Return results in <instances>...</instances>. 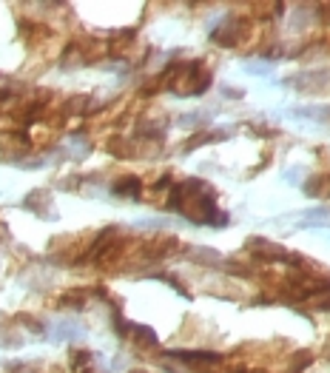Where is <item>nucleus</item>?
<instances>
[{"mask_svg": "<svg viewBox=\"0 0 330 373\" xmlns=\"http://www.w3.org/2000/svg\"><path fill=\"white\" fill-rule=\"evenodd\" d=\"M165 83L174 94H202L211 86V71L202 63H177L165 71Z\"/></svg>", "mask_w": 330, "mask_h": 373, "instance_id": "nucleus-1", "label": "nucleus"}, {"mask_svg": "<svg viewBox=\"0 0 330 373\" xmlns=\"http://www.w3.org/2000/svg\"><path fill=\"white\" fill-rule=\"evenodd\" d=\"M248 34V23L242 17H225L214 31H211V40L217 46H239Z\"/></svg>", "mask_w": 330, "mask_h": 373, "instance_id": "nucleus-2", "label": "nucleus"}, {"mask_svg": "<svg viewBox=\"0 0 330 373\" xmlns=\"http://www.w3.org/2000/svg\"><path fill=\"white\" fill-rule=\"evenodd\" d=\"M140 180L137 177H122V180H117L114 183V194H120V197H131V199H137L140 197Z\"/></svg>", "mask_w": 330, "mask_h": 373, "instance_id": "nucleus-3", "label": "nucleus"}, {"mask_svg": "<svg viewBox=\"0 0 330 373\" xmlns=\"http://www.w3.org/2000/svg\"><path fill=\"white\" fill-rule=\"evenodd\" d=\"M82 334V328L77 325V322H71V319H63V322H57L55 325V330H52V337L60 342V339H71V337H80Z\"/></svg>", "mask_w": 330, "mask_h": 373, "instance_id": "nucleus-4", "label": "nucleus"}]
</instances>
